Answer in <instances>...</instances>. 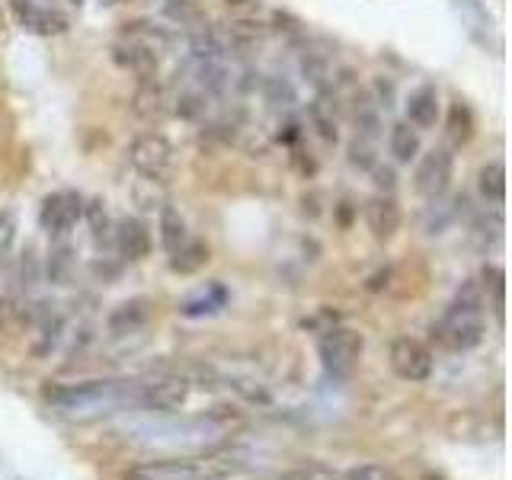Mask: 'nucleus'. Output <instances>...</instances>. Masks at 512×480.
Returning <instances> with one entry per match:
<instances>
[{
  "mask_svg": "<svg viewBox=\"0 0 512 480\" xmlns=\"http://www.w3.org/2000/svg\"><path fill=\"white\" fill-rule=\"evenodd\" d=\"M471 237H474V244L480 247V250H490L496 240L503 237V218H500V212H490V215H484L477 224H474V231H471Z\"/></svg>",
  "mask_w": 512,
  "mask_h": 480,
  "instance_id": "obj_31",
  "label": "nucleus"
},
{
  "mask_svg": "<svg viewBox=\"0 0 512 480\" xmlns=\"http://www.w3.org/2000/svg\"><path fill=\"white\" fill-rule=\"evenodd\" d=\"M221 42H224V52H237V55H247L256 52L263 42V26L247 20V16H237V20H228L224 29L218 32Z\"/></svg>",
  "mask_w": 512,
  "mask_h": 480,
  "instance_id": "obj_17",
  "label": "nucleus"
},
{
  "mask_svg": "<svg viewBox=\"0 0 512 480\" xmlns=\"http://www.w3.org/2000/svg\"><path fill=\"white\" fill-rule=\"evenodd\" d=\"M477 192L487 205H503L506 202V167L500 160H490V164L480 167L477 173Z\"/></svg>",
  "mask_w": 512,
  "mask_h": 480,
  "instance_id": "obj_21",
  "label": "nucleus"
},
{
  "mask_svg": "<svg viewBox=\"0 0 512 480\" xmlns=\"http://www.w3.org/2000/svg\"><path fill=\"white\" fill-rule=\"evenodd\" d=\"M240 471L234 455H205V458H160L141 461L125 471V480H228Z\"/></svg>",
  "mask_w": 512,
  "mask_h": 480,
  "instance_id": "obj_3",
  "label": "nucleus"
},
{
  "mask_svg": "<svg viewBox=\"0 0 512 480\" xmlns=\"http://www.w3.org/2000/svg\"><path fill=\"white\" fill-rule=\"evenodd\" d=\"M80 218H84V199L71 189L45 196V202L39 208V224L48 234H68Z\"/></svg>",
  "mask_w": 512,
  "mask_h": 480,
  "instance_id": "obj_7",
  "label": "nucleus"
},
{
  "mask_svg": "<svg viewBox=\"0 0 512 480\" xmlns=\"http://www.w3.org/2000/svg\"><path fill=\"white\" fill-rule=\"evenodd\" d=\"M343 480H397L391 468H384V464H359V468H352Z\"/></svg>",
  "mask_w": 512,
  "mask_h": 480,
  "instance_id": "obj_36",
  "label": "nucleus"
},
{
  "mask_svg": "<svg viewBox=\"0 0 512 480\" xmlns=\"http://www.w3.org/2000/svg\"><path fill=\"white\" fill-rule=\"evenodd\" d=\"M71 269H74V250L68 244H61L48 253V279H52L55 285H68Z\"/></svg>",
  "mask_w": 512,
  "mask_h": 480,
  "instance_id": "obj_30",
  "label": "nucleus"
},
{
  "mask_svg": "<svg viewBox=\"0 0 512 480\" xmlns=\"http://www.w3.org/2000/svg\"><path fill=\"white\" fill-rule=\"evenodd\" d=\"M176 116L180 119H189V122H196V119H202L205 116V109H208V96L202 93V90H196V87H189V90H183L180 96H176Z\"/></svg>",
  "mask_w": 512,
  "mask_h": 480,
  "instance_id": "obj_29",
  "label": "nucleus"
},
{
  "mask_svg": "<svg viewBox=\"0 0 512 480\" xmlns=\"http://www.w3.org/2000/svg\"><path fill=\"white\" fill-rule=\"evenodd\" d=\"M372 176H375V186H378V189H384V192H391V189L397 186V173H394L391 167L375 164V167H372Z\"/></svg>",
  "mask_w": 512,
  "mask_h": 480,
  "instance_id": "obj_37",
  "label": "nucleus"
},
{
  "mask_svg": "<svg viewBox=\"0 0 512 480\" xmlns=\"http://www.w3.org/2000/svg\"><path fill=\"white\" fill-rule=\"evenodd\" d=\"M132 112L141 122H148V125L164 122V116L170 112V100H167L164 87H160L154 77L138 80V87L132 93Z\"/></svg>",
  "mask_w": 512,
  "mask_h": 480,
  "instance_id": "obj_14",
  "label": "nucleus"
},
{
  "mask_svg": "<svg viewBox=\"0 0 512 480\" xmlns=\"http://www.w3.org/2000/svg\"><path fill=\"white\" fill-rule=\"evenodd\" d=\"M112 240H116V250L128 263H138L151 253V231L141 218H122L112 228Z\"/></svg>",
  "mask_w": 512,
  "mask_h": 480,
  "instance_id": "obj_13",
  "label": "nucleus"
},
{
  "mask_svg": "<svg viewBox=\"0 0 512 480\" xmlns=\"http://www.w3.org/2000/svg\"><path fill=\"white\" fill-rule=\"evenodd\" d=\"M154 320V304L148 298H128L109 311L106 327L112 336H135Z\"/></svg>",
  "mask_w": 512,
  "mask_h": 480,
  "instance_id": "obj_10",
  "label": "nucleus"
},
{
  "mask_svg": "<svg viewBox=\"0 0 512 480\" xmlns=\"http://www.w3.org/2000/svg\"><path fill=\"white\" fill-rule=\"evenodd\" d=\"M260 87H263V100L272 106V109H288V106H295L298 100V93L292 87V80L282 77V74H269L260 80Z\"/></svg>",
  "mask_w": 512,
  "mask_h": 480,
  "instance_id": "obj_27",
  "label": "nucleus"
},
{
  "mask_svg": "<svg viewBox=\"0 0 512 480\" xmlns=\"http://www.w3.org/2000/svg\"><path fill=\"white\" fill-rule=\"evenodd\" d=\"M224 304H228V288L212 282V285L196 288V292H189L180 301V314L183 317H212L224 308Z\"/></svg>",
  "mask_w": 512,
  "mask_h": 480,
  "instance_id": "obj_18",
  "label": "nucleus"
},
{
  "mask_svg": "<svg viewBox=\"0 0 512 480\" xmlns=\"http://www.w3.org/2000/svg\"><path fill=\"white\" fill-rule=\"evenodd\" d=\"M189 397V381L176 375H160L144 381V410L148 413H176Z\"/></svg>",
  "mask_w": 512,
  "mask_h": 480,
  "instance_id": "obj_9",
  "label": "nucleus"
},
{
  "mask_svg": "<svg viewBox=\"0 0 512 480\" xmlns=\"http://www.w3.org/2000/svg\"><path fill=\"white\" fill-rule=\"evenodd\" d=\"M362 349H365V340L359 330L330 327V330H324V336H320L317 356H320V365H324V372L333 381H346L359 368Z\"/></svg>",
  "mask_w": 512,
  "mask_h": 480,
  "instance_id": "obj_4",
  "label": "nucleus"
},
{
  "mask_svg": "<svg viewBox=\"0 0 512 480\" xmlns=\"http://www.w3.org/2000/svg\"><path fill=\"white\" fill-rule=\"evenodd\" d=\"M487 320H484V288L477 282L461 285L455 301L445 314L432 324V340L448 352H471L484 343Z\"/></svg>",
  "mask_w": 512,
  "mask_h": 480,
  "instance_id": "obj_2",
  "label": "nucleus"
},
{
  "mask_svg": "<svg viewBox=\"0 0 512 480\" xmlns=\"http://www.w3.org/2000/svg\"><path fill=\"white\" fill-rule=\"evenodd\" d=\"M400 221L404 215H400V205L391 192H378L365 202V224L375 240H391L400 231Z\"/></svg>",
  "mask_w": 512,
  "mask_h": 480,
  "instance_id": "obj_11",
  "label": "nucleus"
},
{
  "mask_svg": "<svg viewBox=\"0 0 512 480\" xmlns=\"http://www.w3.org/2000/svg\"><path fill=\"white\" fill-rule=\"evenodd\" d=\"M391 154H394V160L397 164H410V160H416L420 157V132L410 125V122H397L394 128H391Z\"/></svg>",
  "mask_w": 512,
  "mask_h": 480,
  "instance_id": "obj_23",
  "label": "nucleus"
},
{
  "mask_svg": "<svg viewBox=\"0 0 512 480\" xmlns=\"http://www.w3.org/2000/svg\"><path fill=\"white\" fill-rule=\"evenodd\" d=\"M279 480H340L330 468H324V464H301V468H292L285 471Z\"/></svg>",
  "mask_w": 512,
  "mask_h": 480,
  "instance_id": "obj_35",
  "label": "nucleus"
},
{
  "mask_svg": "<svg viewBox=\"0 0 512 480\" xmlns=\"http://www.w3.org/2000/svg\"><path fill=\"white\" fill-rule=\"evenodd\" d=\"M388 359L397 378H404L410 384H423L432 378V368H436V359H432V349L416 340V336H397L388 349Z\"/></svg>",
  "mask_w": 512,
  "mask_h": 480,
  "instance_id": "obj_6",
  "label": "nucleus"
},
{
  "mask_svg": "<svg viewBox=\"0 0 512 480\" xmlns=\"http://www.w3.org/2000/svg\"><path fill=\"white\" fill-rule=\"evenodd\" d=\"M375 93H378V109L384 106V109H391V103H394V84L391 80H384V77H378L375 80Z\"/></svg>",
  "mask_w": 512,
  "mask_h": 480,
  "instance_id": "obj_38",
  "label": "nucleus"
},
{
  "mask_svg": "<svg viewBox=\"0 0 512 480\" xmlns=\"http://www.w3.org/2000/svg\"><path fill=\"white\" fill-rule=\"evenodd\" d=\"M20 272H23V285H32V282H36V276H39V263H36V256H32V250L23 256Z\"/></svg>",
  "mask_w": 512,
  "mask_h": 480,
  "instance_id": "obj_39",
  "label": "nucleus"
},
{
  "mask_svg": "<svg viewBox=\"0 0 512 480\" xmlns=\"http://www.w3.org/2000/svg\"><path fill=\"white\" fill-rule=\"evenodd\" d=\"M109 55L112 61H116V68L128 71V74H135L138 80H148V77H157V64L160 58L151 55L148 48H141L135 42H125V39H116L109 48Z\"/></svg>",
  "mask_w": 512,
  "mask_h": 480,
  "instance_id": "obj_15",
  "label": "nucleus"
},
{
  "mask_svg": "<svg viewBox=\"0 0 512 480\" xmlns=\"http://www.w3.org/2000/svg\"><path fill=\"white\" fill-rule=\"evenodd\" d=\"M205 263H208V247L196 237H189L186 244L170 256V269L183 272V276H189V272H199Z\"/></svg>",
  "mask_w": 512,
  "mask_h": 480,
  "instance_id": "obj_26",
  "label": "nucleus"
},
{
  "mask_svg": "<svg viewBox=\"0 0 512 480\" xmlns=\"http://www.w3.org/2000/svg\"><path fill=\"white\" fill-rule=\"evenodd\" d=\"M128 164L138 176L167 180L173 170V144L160 132H144L128 144Z\"/></svg>",
  "mask_w": 512,
  "mask_h": 480,
  "instance_id": "obj_5",
  "label": "nucleus"
},
{
  "mask_svg": "<svg viewBox=\"0 0 512 480\" xmlns=\"http://www.w3.org/2000/svg\"><path fill=\"white\" fill-rule=\"evenodd\" d=\"M407 122L420 132V128H436L439 122V93L436 87H416L410 96H407Z\"/></svg>",
  "mask_w": 512,
  "mask_h": 480,
  "instance_id": "obj_19",
  "label": "nucleus"
},
{
  "mask_svg": "<svg viewBox=\"0 0 512 480\" xmlns=\"http://www.w3.org/2000/svg\"><path fill=\"white\" fill-rule=\"evenodd\" d=\"M10 7H13L16 23L29 32H36V36H58V32L68 29V20H64L61 13L32 4V0H10Z\"/></svg>",
  "mask_w": 512,
  "mask_h": 480,
  "instance_id": "obj_12",
  "label": "nucleus"
},
{
  "mask_svg": "<svg viewBox=\"0 0 512 480\" xmlns=\"http://www.w3.org/2000/svg\"><path fill=\"white\" fill-rule=\"evenodd\" d=\"M157 228H160V244H164V250H167L170 256L189 240L186 221H183V215L176 212L173 205H164V208H160V224H157Z\"/></svg>",
  "mask_w": 512,
  "mask_h": 480,
  "instance_id": "obj_22",
  "label": "nucleus"
},
{
  "mask_svg": "<svg viewBox=\"0 0 512 480\" xmlns=\"http://www.w3.org/2000/svg\"><path fill=\"white\" fill-rule=\"evenodd\" d=\"M308 116H311L314 132L324 138L327 144L340 141V122H336V106L327 100V96H317V100L311 103V109H308Z\"/></svg>",
  "mask_w": 512,
  "mask_h": 480,
  "instance_id": "obj_24",
  "label": "nucleus"
},
{
  "mask_svg": "<svg viewBox=\"0 0 512 480\" xmlns=\"http://www.w3.org/2000/svg\"><path fill=\"white\" fill-rule=\"evenodd\" d=\"M132 196L141 208H164L167 205L164 180H148V176H141V180L132 186Z\"/></svg>",
  "mask_w": 512,
  "mask_h": 480,
  "instance_id": "obj_28",
  "label": "nucleus"
},
{
  "mask_svg": "<svg viewBox=\"0 0 512 480\" xmlns=\"http://www.w3.org/2000/svg\"><path fill=\"white\" fill-rule=\"evenodd\" d=\"M448 141L455 144V148H461V144H468L474 138V116L471 109L464 106L461 100H455L452 106H448V128H445Z\"/></svg>",
  "mask_w": 512,
  "mask_h": 480,
  "instance_id": "obj_25",
  "label": "nucleus"
},
{
  "mask_svg": "<svg viewBox=\"0 0 512 480\" xmlns=\"http://www.w3.org/2000/svg\"><path fill=\"white\" fill-rule=\"evenodd\" d=\"M356 135L378 141L381 135V109L375 103H359L356 106Z\"/></svg>",
  "mask_w": 512,
  "mask_h": 480,
  "instance_id": "obj_32",
  "label": "nucleus"
},
{
  "mask_svg": "<svg viewBox=\"0 0 512 480\" xmlns=\"http://www.w3.org/2000/svg\"><path fill=\"white\" fill-rule=\"evenodd\" d=\"M45 404L61 420L93 423L125 410H144V381H84V384H55L45 391Z\"/></svg>",
  "mask_w": 512,
  "mask_h": 480,
  "instance_id": "obj_1",
  "label": "nucleus"
},
{
  "mask_svg": "<svg viewBox=\"0 0 512 480\" xmlns=\"http://www.w3.org/2000/svg\"><path fill=\"white\" fill-rule=\"evenodd\" d=\"M228 7L240 10V13H250V10H260V0H224Z\"/></svg>",
  "mask_w": 512,
  "mask_h": 480,
  "instance_id": "obj_40",
  "label": "nucleus"
},
{
  "mask_svg": "<svg viewBox=\"0 0 512 480\" xmlns=\"http://www.w3.org/2000/svg\"><path fill=\"white\" fill-rule=\"evenodd\" d=\"M84 215L90 221V231L96 237V244H103V240L112 234V221H109V212H106V202L103 199H93L90 205H84Z\"/></svg>",
  "mask_w": 512,
  "mask_h": 480,
  "instance_id": "obj_34",
  "label": "nucleus"
},
{
  "mask_svg": "<svg viewBox=\"0 0 512 480\" xmlns=\"http://www.w3.org/2000/svg\"><path fill=\"white\" fill-rule=\"evenodd\" d=\"M452 170H455V160L448 154V148L426 151L420 157V164H416V192L439 199L448 189V183H452Z\"/></svg>",
  "mask_w": 512,
  "mask_h": 480,
  "instance_id": "obj_8",
  "label": "nucleus"
},
{
  "mask_svg": "<svg viewBox=\"0 0 512 480\" xmlns=\"http://www.w3.org/2000/svg\"><path fill=\"white\" fill-rule=\"evenodd\" d=\"M0 32H4V20H0Z\"/></svg>",
  "mask_w": 512,
  "mask_h": 480,
  "instance_id": "obj_41",
  "label": "nucleus"
},
{
  "mask_svg": "<svg viewBox=\"0 0 512 480\" xmlns=\"http://www.w3.org/2000/svg\"><path fill=\"white\" fill-rule=\"evenodd\" d=\"M119 39L125 42H135L141 48H148L151 55H164L170 52V45H173V36H170V29L167 26H160L154 20H135V23H125V29L119 32Z\"/></svg>",
  "mask_w": 512,
  "mask_h": 480,
  "instance_id": "obj_16",
  "label": "nucleus"
},
{
  "mask_svg": "<svg viewBox=\"0 0 512 480\" xmlns=\"http://www.w3.org/2000/svg\"><path fill=\"white\" fill-rule=\"evenodd\" d=\"M346 160H349V167H356V170H372L378 164L375 141L356 135V141H349V148H346Z\"/></svg>",
  "mask_w": 512,
  "mask_h": 480,
  "instance_id": "obj_33",
  "label": "nucleus"
},
{
  "mask_svg": "<svg viewBox=\"0 0 512 480\" xmlns=\"http://www.w3.org/2000/svg\"><path fill=\"white\" fill-rule=\"evenodd\" d=\"M228 84H231V74L224 61H192V87L202 90L205 96L224 93Z\"/></svg>",
  "mask_w": 512,
  "mask_h": 480,
  "instance_id": "obj_20",
  "label": "nucleus"
}]
</instances>
